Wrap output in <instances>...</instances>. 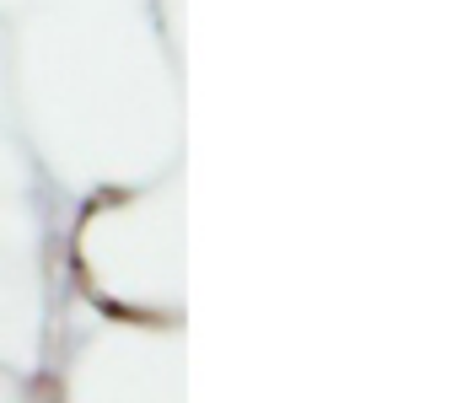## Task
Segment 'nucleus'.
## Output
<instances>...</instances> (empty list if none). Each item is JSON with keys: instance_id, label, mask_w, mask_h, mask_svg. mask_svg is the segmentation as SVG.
I'll use <instances>...</instances> for the list:
<instances>
[]
</instances>
